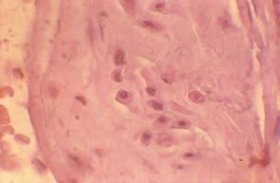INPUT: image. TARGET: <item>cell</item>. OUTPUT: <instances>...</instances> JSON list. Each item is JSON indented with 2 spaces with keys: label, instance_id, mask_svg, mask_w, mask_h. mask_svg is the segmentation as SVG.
Listing matches in <instances>:
<instances>
[{
  "label": "cell",
  "instance_id": "6da1fadb",
  "mask_svg": "<svg viewBox=\"0 0 280 183\" xmlns=\"http://www.w3.org/2000/svg\"><path fill=\"white\" fill-rule=\"evenodd\" d=\"M189 97H190L191 100L193 101V102L197 103V104L205 102V97H204L200 93L195 92V91H194V92H192V93H190Z\"/></svg>",
  "mask_w": 280,
  "mask_h": 183
},
{
  "label": "cell",
  "instance_id": "7a4b0ae2",
  "mask_svg": "<svg viewBox=\"0 0 280 183\" xmlns=\"http://www.w3.org/2000/svg\"><path fill=\"white\" fill-rule=\"evenodd\" d=\"M140 24L142 25L143 27L145 28H148V29H150V30H155V31H158V30H161V26L160 24H157L155 22H152V21H141Z\"/></svg>",
  "mask_w": 280,
  "mask_h": 183
},
{
  "label": "cell",
  "instance_id": "3957f363",
  "mask_svg": "<svg viewBox=\"0 0 280 183\" xmlns=\"http://www.w3.org/2000/svg\"><path fill=\"white\" fill-rule=\"evenodd\" d=\"M114 62H115V64L118 66L123 65L124 63V53L122 50H118L115 53V56H114Z\"/></svg>",
  "mask_w": 280,
  "mask_h": 183
},
{
  "label": "cell",
  "instance_id": "277c9868",
  "mask_svg": "<svg viewBox=\"0 0 280 183\" xmlns=\"http://www.w3.org/2000/svg\"><path fill=\"white\" fill-rule=\"evenodd\" d=\"M130 98H131V95L129 94V93L124 90H121L117 94V100L119 101H126L127 99L130 100Z\"/></svg>",
  "mask_w": 280,
  "mask_h": 183
},
{
  "label": "cell",
  "instance_id": "5b68a950",
  "mask_svg": "<svg viewBox=\"0 0 280 183\" xmlns=\"http://www.w3.org/2000/svg\"><path fill=\"white\" fill-rule=\"evenodd\" d=\"M170 137L168 136V135H160L158 137V142L160 143L161 145H165V143H168V146L170 145Z\"/></svg>",
  "mask_w": 280,
  "mask_h": 183
},
{
  "label": "cell",
  "instance_id": "8992f818",
  "mask_svg": "<svg viewBox=\"0 0 280 183\" xmlns=\"http://www.w3.org/2000/svg\"><path fill=\"white\" fill-rule=\"evenodd\" d=\"M148 104L155 110H162L163 109V105L161 104L160 102H158V101L151 100V101H148Z\"/></svg>",
  "mask_w": 280,
  "mask_h": 183
},
{
  "label": "cell",
  "instance_id": "52a82bcc",
  "mask_svg": "<svg viewBox=\"0 0 280 183\" xmlns=\"http://www.w3.org/2000/svg\"><path fill=\"white\" fill-rule=\"evenodd\" d=\"M112 79L115 81V83H121V81L123 80V77H122V74H121V71L116 69V70H114L112 74Z\"/></svg>",
  "mask_w": 280,
  "mask_h": 183
},
{
  "label": "cell",
  "instance_id": "ba28073f",
  "mask_svg": "<svg viewBox=\"0 0 280 183\" xmlns=\"http://www.w3.org/2000/svg\"><path fill=\"white\" fill-rule=\"evenodd\" d=\"M176 127L179 129H188L190 127V123L185 120H180L176 122Z\"/></svg>",
  "mask_w": 280,
  "mask_h": 183
},
{
  "label": "cell",
  "instance_id": "9c48e42d",
  "mask_svg": "<svg viewBox=\"0 0 280 183\" xmlns=\"http://www.w3.org/2000/svg\"><path fill=\"white\" fill-rule=\"evenodd\" d=\"M134 1H129V0H126V1H122V4L124 6V9L129 11V10H133L134 9Z\"/></svg>",
  "mask_w": 280,
  "mask_h": 183
},
{
  "label": "cell",
  "instance_id": "30bf717a",
  "mask_svg": "<svg viewBox=\"0 0 280 183\" xmlns=\"http://www.w3.org/2000/svg\"><path fill=\"white\" fill-rule=\"evenodd\" d=\"M150 138H151V136H150L149 133H144L143 136H142V142H145V143H147V142H149Z\"/></svg>",
  "mask_w": 280,
  "mask_h": 183
},
{
  "label": "cell",
  "instance_id": "8fae6325",
  "mask_svg": "<svg viewBox=\"0 0 280 183\" xmlns=\"http://www.w3.org/2000/svg\"><path fill=\"white\" fill-rule=\"evenodd\" d=\"M147 92H148V93L150 94V95H155V93H156V90L154 89V88H151V87L147 88Z\"/></svg>",
  "mask_w": 280,
  "mask_h": 183
},
{
  "label": "cell",
  "instance_id": "7c38bea8",
  "mask_svg": "<svg viewBox=\"0 0 280 183\" xmlns=\"http://www.w3.org/2000/svg\"><path fill=\"white\" fill-rule=\"evenodd\" d=\"M279 117L277 118V121H276V135H277L278 134V127H279Z\"/></svg>",
  "mask_w": 280,
  "mask_h": 183
}]
</instances>
